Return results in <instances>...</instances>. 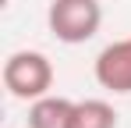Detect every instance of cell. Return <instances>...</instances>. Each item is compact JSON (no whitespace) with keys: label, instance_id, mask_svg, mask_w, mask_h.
Wrapping results in <instances>:
<instances>
[{"label":"cell","instance_id":"cell-1","mask_svg":"<svg viewBox=\"0 0 131 128\" xmlns=\"http://www.w3.org/2000/svg\"><path fill=\"white\" fill-rule=\"evenodd\" d=\"M46 25L67 46L89 43L103 25V4L99 0H50Z\"/></svg>","mask_w":131,"mask_h":128},{"label":"cell","instance_id":"cell-3","mask_svg":"<svg viewBox=\"0 0 131 128\" xmlns=\"http://www.w3.org/2000/svg\"><path fill=\"white\" fill-rule=\"evenodd\" d=\"M96 82L106 93H117V96L131 93V36L113 39L110 46L99 50V57H96Z\"/></svg>","mask_w":131,"mask_h":128},{"label":"cell","instance_id":"cell-2","mask_svg":"<svg viewBox=\"0 0 131 128\" xmlns=\"http://www.w3.org/2000/svg\"><path fill=\"white\" fill-rule=\"evenodd\" d=\"M4 85L14 100H39L53 89V64L39 50H14L4 61Z\"/></svg>","mask_w":131,"mask_h":128},{"label":"cell","instance_id":"cell-5","mask_svg":"<svg viewBox=\"0 0 131 128\" xmlns=\"http://www.w3.org/2000/svg\"><path fill=\"white\" fill-rule=\"evenodd\" d=\"M71 128H117V110L106 100H74Z\"/></svg>","mask_w":131,"mask_h":128},{"label":"cell","instance_id":"cell-4","mask_svg":"<svg viewBox=\"0 0 131 128\" xmlns=\"http://www.w3.org/2000/svg\"><path fill=\"white\" fill-rule=\"evenodd\" d=\"M71 114H74V100L46 93L28 103V128H71Z\"/></svg>","mask_w":131,"mask_h":128}]
</instances>
